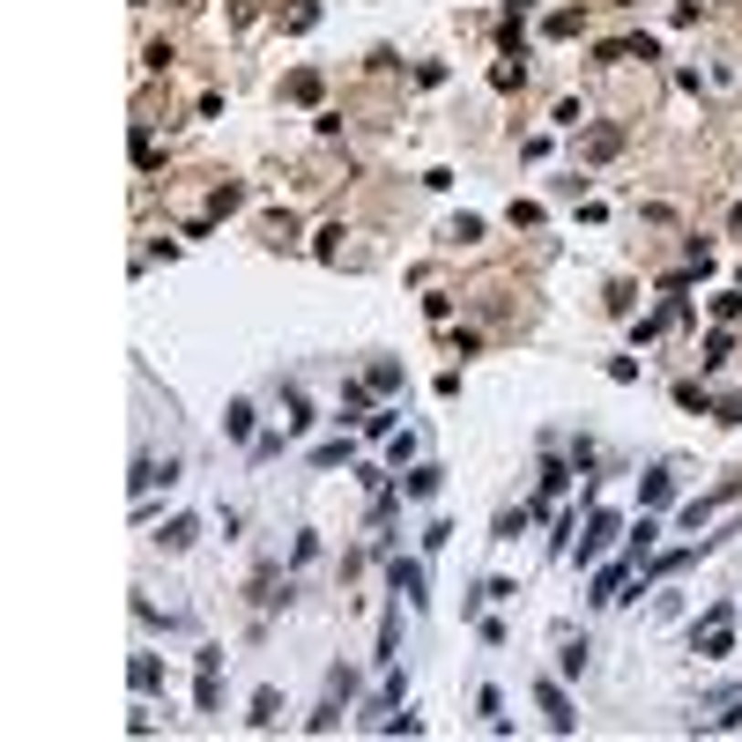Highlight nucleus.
I'll return each instance as SVG.
<instances>
[{
    "label": "nucleus",
    "mask_w": 742,
    "mask_h": 742,
    "mask_svg": "<svg viewBox=\"0 0 742 742\" xmlns=\"http://www.w3.org/2000/svg\"><path fill=\"white\" fill-rule=\"evenodd\" d=\"M282 438H298L290 423H282V431H267V438H253V461H275V453H282Z\"/></svg>",
    "instance_id": "nucleus-22"
},
{
    "label": "nucleus",
    "mask_w": 742,
    "mask_h": 742,
    "mask_svg": "<svg viewBox=\"0 0 742 742\" xmlns=\"http://www.w3.org/2000/svg\"><path fill=\"white\" fill-rule=\"evenodd\" d=\"M691 653H698V661H727V653H735V609H727V601H713V609L698 616Z\"/></svg>",
    "instance_id": "nucleus-1"
},
{
    "label": "nucleus",
    "mask_w": 742,
    "mask_h": 742,
    "mask_svg": "<svg viewBox=\"0 0 742 742\" xmlns=\"http://www.w3.org/2000/svg\"><path fill=\"white\" fill-rule=\"evenodd\" d=\"M402 490H409V497H423V505H431V497H438V490H445V468H431V461H423V468H409V483H402Z\"/></svg>",
    "instance_id": "nucleus-12"
},
{
    "label": "nucleus",
    "mask_w": 742,
    "mask_h": 742,
    "mask_svg": "<svg viewBox=\"0 0 742 742\" xmlns=\"http://www.w3.org/2000/svg\"><path fill=\"white\" fill-rule=\"evenodd\" d=\"M275 720H282V698L260 691V698H253V727H275Z\"/></svg>",
    "instance_id": "nucleus-21"
},
{
    "label": "nucleus",
    "mask_w": 742,
    "mask_h": 742,
    "mask_svg": "<svg viewBox=\"0 0 742 742\" xmlns=\"http://www.w3.org/2000/svg\"><path fill=\"white\" fill-rule=\"evenodd\" d=\"M616 535H623V520H616V512H594V520H587V535H580V549H572V557H580V564H594V557H601V549H609Z\"/></svg>",
    "instance_id": "nucleus-3"
},
{
    "label": "nucleus",
    "mask_w": 742,
    "mask_h": 742,
    "mask_svg": "<svg viewBox=\"0 0 742 742\" xmlns=\"http://www.w3.org/2000/svg\"><path fill=\"white\" fill-rule=\"evenodd\" d=\"M364 386H371V393H402V364H393V357H379V364L364 371Z\"/></svg>",
    "instance_id": "nucleus-13"
},
{
    "label": "nucleus",
    "mask_w": 742,
    "mask_h": 742,
    "mask_svg": "<svg viewBox=\"0 0 742 742\" xmlns=\"http://www.w3.org/2000/svg\"><path fill=\"white\" fill-rule=\"evenodd\" d=\"M350 461V438H327V445H312V468H341Z\"/></svg>",
    "instance_id": "nucleus-19"
},
{
    "label": "nucleus",
    "mask_w": 742,
    "mask_h": 742,
    "mask_svg": "<svg viewBox=\"0 0 742 742\" xmlns=\"http://www.w3.org/2000/svg\"><path fill=\"white\" fill-rule=\"evenodd\" d=\"M282 409H290V416H282V423H290V431H312V409H305V393L290 386V393H282Z\"/></svg>",
    "instance_id": "nucleus-20"
},
{
    "label": "nucleus",
    "mask_w": 742,
    "mask_h": 742,
    "mask_svg": "<svg viewBox=\"0 0 742 742\" xmlns=\"http://www.w3.org/2000/svg\"><path fill=\"white\" fill-rule=\"evenodd\" d=\"M386 572H393V594H409V601L423 609V564H416V557H393Z\"/></svg>",
    "instance_id": "nucleus-8"
},
{
    "label": "nucleus",
    "mask_w": 742,
    "mask_h": 742,
    "mask_svg": "<svg viewBox=\"0 0 742 742\" xmlns=\"http://www.w3.org/2000/svg\"><path fill=\"white\" fill-rule=\"evenodd\" d=\"M616 149H623V127H616V120H609V127H587V141H580L587 163H601V156H616Z\"/></svg>",
    "instance_id": "nucleus-9"
},
{
    "label": "nucleus",
    "mask_w": 742,
    "mask_h": 742,
    "mask_svg": "<svg viewBox=\"0 0 742 742\" xmlns=\"http://www.w3.org/2000/svg\"><path fill=\"white\" fill-rule=\"evenodd\" d=\"M735 490H742V476H735Z\"/></svg>",
    "instance_id": "nucleus-29"
},
{
    "label": "nucleus",
    "mask_w": 742,
    "mask_h": 742,
    "mask_svg": "<svg viewBox=\"0 0 742 742\" xmlns=\"http://www.w3.org/2000/svg\"><path fill=\"white\" fill-rule=\"evenodd\" d=\"M171 490V483H179V453H163V461H156V453H141V461H134V497H149V490Z\"/></svg>",
    "instance_id": "nucleus-2"
},
{
    "label": "nucleus",
    "mask_w": 742,
    "mask_h": 742,
    "mask_svg": "<svg viewBox=\"0 0 742 742\" xmlns=\"http://www.w3.org/2000/svg\"><path fill=\"white\" fill-rule=\"evenodd\" d=\"M557 668H564V675H580V668H587V639H564V653H557Z\"/></svg>",
    "instance_id": "nucleus-23"
},
{
    "label": "nucleus",
    "mask_w": 742,
    "mask_h": 742,
    "mask_svg": "<svg viewBox=\"0 0 742 742\" xmlns=\"http://www.w3.org/2000/svg\"><path fill=\"white\" fill-rule=\"evenodd\" d=\"M393 646H402V616H386V623H379V661H393Z\"/></svg>",
    "instance_id": "nucleus-27"
},
{
    "label": "nucleus",
    "mask_w": 742,
    "mask_h": 742,
    "mask_svg": "<svg viewBox=\"0 0 742 742\" xmlns=\"http://www.w3.org/2000/svg\"><path fill=\"white\" fill-rule=\"evenodd\" d=\"M223 438H253V402H231V409H223Z\"/></svg>",
    "instance_id": "nucleus-14"
},
{
    "label": "nucleus",
    "mask_w": 742,
    "mask_h": 742,
    "mask_svg": "<svg viewBox=\"0 0 742 742\" xmlns=\"http://www.w3.org/2000/svg\"><path fill=\"white\" fill-rule=\"evenodd\" d=\"M639 497H646V505H668V497H675V476H668V468H653V476L639 483Z\"/></svg>",
    "instance_id": "nucleus-15"
},
{
    "label": "nucleus",
    "mask_w": 742,
    "mask_h": 742,
    "mask_svg": "<svg viewBox=\"0 0 742 742\" xmlns=\"http://www.w3.org/2000/svg\"><path fill=\"white\" fill-rule=\"evenodd\" d=\"M445 238H453V246H476V238H483V215H461V223H453Z\"/></svg>",
    "instance_id": "nucleus-26"
},
{
    "label": "nucleus",
    "mask_w": 742,
    "mask_h": 742,
    "mask_svg": "<svg viewBox=\"0 0 742 742\" xmlns=\"http://www.w3.org/2000/svg\"><path fill=\"white\" fill-rule=\"evenodd\" d=\"M542 30H549V37H580V30H587V16H580V8H557Z\"/></svg>",
    "instance_id": "nucleus-16"
},
{
    "label": "nucleus",
    "mask_w": 742,
    "mask_h": 742,
    "mask_svg": "<svg viewBox=\"0 0 742 742\" xmlns=\"http://www.w3.org/2000/svg\"><path fill=\"white\" fill-rule=\"evenodd\" d=\"M215 668H223V653H201V683H193V705H201V713H215V698H223Z\"/></svg>",
    "instance_id": "nucleus-10"
},
{
    "label": "nucleus",
    "mask_w": 742,
    "mask_h": 742,
    "mask_svg": "<svg viewBox=\"0 0 742 742\" xmlns=\"http://www.w3.org/2000/svg\"><path fill=\"white\" fill-rule=\"evenodd\" d=\"M535 698H542V713H549V727H557V735H572V727H580V720H572V698H564L557 683H535Z\"/></svg>",
    "instance_id": "nucleus-6"
},
{
    "label": "nucleus",
    "mask_w": 742,
    "mask_h": 742,
    "mask_svg": "<svg viewBox=\"0 0 742 742\" xmlns=\"http://www.w3.org/2000/svg\"><path fill=\"white\" fill-rule=\"evenodd\" d=\"M193 535H201V528H193V520H171V528H163V535H156V542H163V549H186V542H193Z\"/></svg>",
    "instance_id": "nucleus-24"
},
{
    "label": "nucleus",
    "mask_w": 742,
    "mask_h": 742,
    "mask_svg": "<svg viewBox=\"0 0 742 742\" xmlns=\"http://www.w3.org/2000/svg\"><path fill=\"white\" fill-rule=\"evenodd\" d=\"M727 223H735V231H742V201H735V215H727Z\"/></svg>",
    "instance_id": "nucleus-28"
},
{
    "label": "nucleus",
    "mask_w": 742,
    "mask_h": 742,
    "mask_svg": "<svg viewBox=\"0 0 742 742\" xmlns=\"http://www.w3.org/2000/svg\"><path fill=\"white\" fill-rule=\"evenodd\" d=\"M127 683H134L141 698H156V691H163V661H156V653H134V661H127Z\"/></svg>",
    "instance_id": "nucleus-7"
},
{
    "label": "nucleus",
    "mask_w": 742,
    "mask_h": 742,
    "mask_svg": "<svg viewBox=\"0 0 742 742\" xmlns=\"http://www.w3.org/2000/svg\"><path fill=\"white\" fill-rule=\"evenodd\" d=\"M520 37H528V0H512L505 23H497V52H505V60H520Z\"/></svg>",
    "instance_id": "nucleus-5"
},
{
    "label": "nucleus",
    "mask_w": 742,
    "mask_h": 742,
    "mask_svg": "<svg viewBox=\"0 0 742 742\" xmlns=\"http://www.w3.org/2000/svg\"><path fill=\"white\" fill-rule=\"evenodd\" d=\"M564 483H572V468H564V461H542V505L564 497Z\"/></svg>",
    "instance_id": "nucleus-17"
},
{
    "label": "nucleus",
    "mask_w": 742,
    "mask_h": 742,
    "mask_svg": "<svg viewBox=\"0 0 742 742\" xmlns=\"http://www.w3.org/2000/svg\"><path fill=\"white\" fill-rule=\"evenodd\" d=\"M282 97H290V104H319V97H327V82H319L312 68H298L290 82H282Z\"/></svg>",
    "instance_id": "nucleus-11"
},
{
    "label": "nucleus",
    "mask_w": 742,
    "mask_h": 742,
    "mask_svg": "<svg viewBox=\"0 0 742 742\" xmlns=\"http://www.w3.org/2000/svg\"><path fill=\"white\" fill-rule=\"evenodd\" d=\"M698 713H705L713 727H735V720H742V683H727V691H705Z\"/></svg>",
    "instance_id": "nucleus-4"
},
{
    "label": "nucleus",
    "mask_w": 742,
    "mask_h": 742,
    "mask_svg": "<svg viewBox=\"0 0 742 742\" xmlns=\"http://www.w3.org/2000/svg\"><path fill=\"white\" fill-rule=\"evenodd\" d=\"M393 416H402V409H371L364 416V438H393Z\"/></svg>",
    "instance_id": "nucleus-25"
},
{
    "label": "nucleus",
    "mask_w": 742,
    "mask_h": 742,
    "mask_svg": "<svg viewBox=\"0 0 742 742\" xmlns=\"http://www.w3.org/2000/svg\"><path fill=\"white\" fill-rule=\"evenodd\" d=\"M535 520V505H520V512H497V542H520V528Z\"/></svg>",
    "instance_id": "nucleus-18"
}]
</instances>
